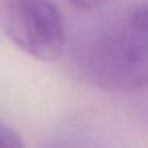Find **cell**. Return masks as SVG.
<instances>
[{"instance_id": "cell-1", "label": "cell", "mask_w": 148, "mask_h": 148, "mask_svg": "<svg viewBox=\"0 0 148 148\" xmlns=\"http://www.w3.org/2000/svg\"><path fill=\"white\" fill-rule=\"evenodd\" d=\"M77 69L110 91L148 89V24L129 14L91 32L75 51Z\"/></svg>"}, {"instance_id": "cell-2", "label": "cell", "mask_w": 148, "mask_h": 148, "mask_svg": "<svg viewBox=\"0 0 148 148\" xmlns=\"http://www.w3.org/2000/svg\"><path fill=\"white\" fill-rule=\"evenodd\" d=\"M0 27L16 48L40 62L56 61L65 46V26L53 0H0Z\"/></svg>"}, {"instance_id": "cell-3", "label": "cell", "mask_w": 148, "mask_h": 148, "mask_svg": "<svg viewBox=\"0 0 148 148\" xmlns=\"http://www.w3.org/2000/svg\"><path fill=\"white\" fill-rule=\"evenodd\" d=\"M42 148H103L99 142L86 135H61L46 142Z\"/></svg>"}, {"instance_id": "cell-4", "label": "cell", "mask_w": 148, "mask_h": 148, "mask_svg": "<svg viewBox=\"0 0 148 148\" xmlns=\"http://www.w3.org/2000/svg\"><path fill=\"white\" fill-rule=\"evenodd\" d=\"M0 148H24V140L21 134L2 119H0Z\"/></svg>"}, {"instance_id": "cell-5", "label": "cell", "mask_w": 148, "mask_h": 148, "mask_svg": "<svg viewBox=\"0 0 148 148\" xmlns=\"http://www.w3.org/2000/svg\"><path fill=\"white\" fill-rule=\"evenodd\" d=\"M69 2L78 10H94L102 3H105L107 0H69Z\"/></svg>"}, {"instance_id": "cell-6", "label": "cell", "mask_w": 148, "mask_h": 148, "mask_svg": "<svg viewBox=\"0 0 148 148\" xmlns=\"http://www.w3.org/2000/svg\"><path fill=\"white\" fill-rule=\"evenodd\" d=\"M131 16L134 18L135 21H138V23L148 24V5H143V7L134 10V11L131 13Z\"/></svg>"}]
</instances>
